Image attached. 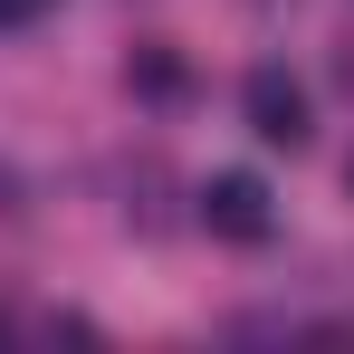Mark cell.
<instances>
[{"instance_id":"2","label":"cell","mask_w":354,"mask_h":354,"mask_svg":"<svg viewBox=\"0 0 354 354\" xmlns=\"http://www.w3.org/2000/svg\"><path fill=\"white\" fill-rule=\"evenodd\" d=\"M201 221H211L221 239H239V249H249V239H268V192H259L249 173H221L211 192H201Z\"/></svg>"},{"instance_id":"1","label":"cell","mask_w":354,"mask_h":354,"mask_svg":"<svg viewBox=\"0 0 354 354\" xmlns=\"http://www.w3.org/2000/svg\"><path fill=\"white\" fill-rule=\"evenodd\" d=\"M239 106H249V134H259V144H278V153L306 144V86H297L288 67H249Z\"/></svg>"},{"instance_id":"5","label":"cell","mask_w":354,"mask_h":354,"mask_svg":"<svg viewBox=\"0 0 354 354\" xmlns=\"http://www.w3.org/2000/svg\"><path fill=\"white\" fill-rule=\"evenodd\" d=\"M0 335H10V326H0Z\"/></svg>"},{"instance_id":"4","label":"cell","mask_w":354,"mask_h":354,"mask_svg":"<svg viewBox=\"0 0 354 354\" xmlns=\"http://www.w3.org/2000/svg\"><path fill=\"white\" fill-rule=\"evenodd\" d=\"M39 10H48V0H0V29H29Z\"/></svg>"},{"instance_id":"3","label":"cell","mask_w":354,"mask_h":354,"mask_svg":"<svg viewBox=\"0 0 354 354\" xmlns=\"http://www.w3.org/2000/svg\"><path fill=\"white\" fill-rule=\"evenodd\" d=\"M124 77H134V86H144V96H182V67L163 58V48H144V58L124 67Z\"/></svg>"}]
</instances>
